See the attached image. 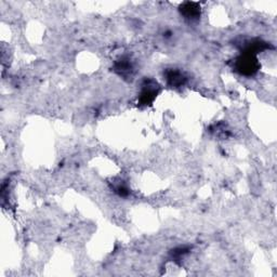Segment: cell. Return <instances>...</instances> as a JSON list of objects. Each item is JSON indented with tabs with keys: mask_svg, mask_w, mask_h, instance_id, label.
I'll return each mask as SVG.
<instances>
[{
	"mask_svg": "<svg viewBox=\"0 0 277 277\" xmlns=\"http://www.w3.org/2000/svg\"><path fill=\"white\" fill-rule=\"evenodd\" d=\"M132 69H134V66H132L129 59L123 58L115 64V70L118 71V73L123 76L131 74Z\"/></svg>",
	"mask_w": 277,
	"mask_h": 277,
	"instance_id": "cell-5",
	"label": "cell"
},
{
	"mask_svg": "<svg viewBox=\"0 0 277 277\" xmlns=\"http://www.w3.org/2000/svg\"><path fill=\"white\" fill-rule=\"evenodd\" d=\"M234 69L241 75L252 76L259 69V63L256 55L243 52L242 55L235 59Z\"/></svg>",
	"mask_w": 277,
	"mask_h": 277,
	"instance_id": "cell-1",
	"label": "cell"
},
{
	"mask_svg": "<svg viewBox=\"0 0 277 277\" xmlns=\"http://www.w3.org/2000/svg\"><path fill=\"white\" fill-rule=\"evenodd\" d=\"M180 12L186 20H197L201 16V5L196 2H184L180 7Z\"/></svg>",
	"mask_w": 277,
	"mask_h": 277,
	"instance_id": "cell-3",
	"label": "cell"
},
{
	"mask_svg": "<svg viewBox=\"0 0 277 277\" xmlns=\"http://www.w3.org/2000/svg\"><path fill=\"white\" fill-rule=\"evenodd\" d=\"M166 79L167 82L173 87H180L183 86L185 82V76L181 73L180 70L176 69H169L166 73Z\"/></svg>",
	"mask_w": 277,
	"mask_h": 277,
	"instance_id": "cell-4",
	"label": "cell"
},
{
	"mask_svg": "<svg viewBox=\"0 0 277 277\" xmlns=\"http://www.w3.org/2000/svg\"><path fill=\"white\" fill-rule=\"evenodd\" d=\"M158 85L156 82H154L153 80L146 81L145 84L142 86V90L140 93V98H138V101H140L141 105H147L152 104L155 98L157 97L158 94Z\"/></svg>",
	"mask_w": 277,
	"mask_h": 277,
	"instance_id": "cell-2",
	"label": "cell"
}]
</instances>
